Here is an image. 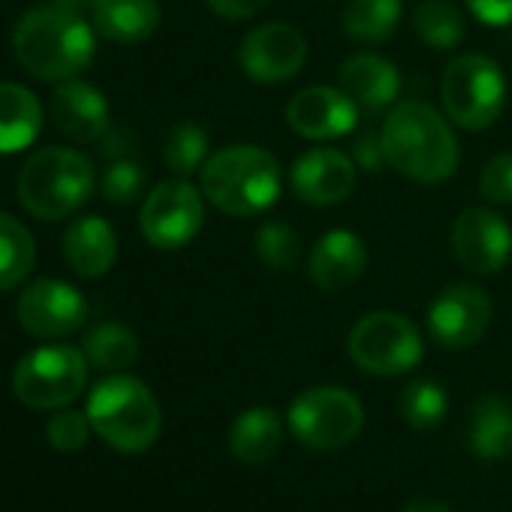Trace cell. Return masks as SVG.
<instances>
[{
	"label": "cell",
	"instance_id": "1f68e13d",
	"mask_svg": "<svg viewBox=\"0 0 512 512\" xmlns=\"http://www.w3.org/2000/svg\"><path fill=\"white\" fill-rule=\"evenodd\" d=\"M100 190L103 196L112 202V205H130L136 202L142 193H145V169L142 163L124 157V160H112L103 181H100Z\"/></svg>",
	"mask_w": 512,
	"mask_h": 512
},
{
	"label": "cell",
	"instance_id": "836d02e7",
	"mask_svg": "<svg viewBox=\"0 0 512 512\" xmlns=\"http://www.w3.org/2000/svg\"><path fill=\"white\" fill-rule=\"evenodd\" d=\"M479 193L491 205H512V151L494 154L479 175Z\"/></svg>",
	"mask_w": 512,
	"mask_h": 512
},
{
	"label": "cell",
	"instance_id": "6da1fadb",
	"mask_svg": "<svg viewBox=\"0 0 512 512\" xmlns=\"http://www.w3.org/2000/svg\"><path fill=\"white\" fill-rule=\"evenodd\" d=\"M380 139L386 163L410 181L440 184L458 169V142L452 127L422 100L398 103L380 130Z\"/></svg>",
	"mask_w": 512,
	"mask_h": 512
},
{
	"label": "cell",
	"instance_id": "4316f807",
	"mask_svg": "<svg viewBox=\"0 0 512 512\" xmlns=\"http://www.w3.org/2000/svg\"><path fill=\"white\" fill-rule=\"evenodd\" d=\"M401 22V0H350L341 25L359 43H386Z\"/></svg>",
	"mask_w": 512,
	"mask_h": 512
},
{
	"label": "cell",
	"instance_id": "ba28073f",
	"mask_svg": "<svg viewBox=\"0 0 512 512\" xmlns=\"http://www.w3.org/2000/svg\"><path fill=\"white\" fill-rule=\"evenodd\" d=\"M290 428L308 449H341L353 443L365 425L362 401L341 386H317L290 404Z\"/></svg>",
	"mask_w": 512,
	"mask_h": 512
},
{
	"label": "cell",
	"instance_id": "9c48e42d",
	"mask_svg": "<svg viewBox=\"0 0 512 512\" xmlns=\"http://www.w3.org/2000/svg\"><path fill=\"white\" fill-rule=\"evenodd\" d=\"M350 359L377 377L407 374L422 359V335L404 314L374 311L362 317L347 338Z\"/></svg>",
	"mask_w": 512,
	"mask_h": 512
},
{
	"label": "cell",
	"instance_id": "2e32d148",
	"mask_svg": "<svg viewBox=\"0 0 512 512\" xmlns=\"http://www.w3.org/2000/svg\"><path fill=\"white\" fill-rule=\"evenodd\" d=\"M359 166L338 148H314L293 163L290 184L305 205L329 208L344 202L356 187Z\"/></svg>",
	"mask_w": 512,
	"mask_h": 512
},
{
	"label": "cell",
	"instance_id": "7a4b0ae2",
	"mask_svg": "<svg viewBox=\"0 0 512 512\" xmlns=\"http://www.w3.org/2000/svg\"><path fill=\"white\" fill-rule=\"evenodd\" d=\"M16 61L43 82H64L82 73L94 58V31L79 13L37 7L13 31Z\"/></svg>",
	"mask_w": 512,
	"mask_h": 512
},
{
	"label": "cell",
	"instance_id": "ffe728a7",
	"mask_svg": "<svg viewBox=\"0 0 512 512\" xmlns=\"http://www.w3.org/2000/svg\"><path fill=\"white\" fill-rule=\"evenodd\" d=\"M338 79H341V88L347 91V97L359 109H368V112H380V109L392 106L401 94L398 67L371 52L347 58L338 70Z\"/></svg>",
	"mask_w": 512,
	"mask_h": 512
},
{
	"label": "cell",
	"instance_id": "8d00e7d4",
	"mask_svg": "<svg viewBox=\"0 0 512 512\" xmlns=\"http://www.w3.org/2000/svg\"><path fill=\"white\" fill-rule=\"evenodd\" d=\"M133 148H136V139L121 124H109V130L100 136V154L106 160H124V157H130Z\"/></svg>",
	"mask_w": 512,
	"mask_h": 512
},
{
	"label": "cell",
	"instance_id": "7402d4cb",
	"mask_svg": "<svg viewBox=\"0 0 512 512\" xmlns=\"http://www.w3.org/2000/svg\"><path fill=\"white\" fill-rule=\"evenodd\" d=\"M284 443V425L272 407H250L229 428V449L241 464H266Z\"/></svg>",
	"mask_w": 512,
	"mask_h": 512
},
{
	"label": "cell",
	"instance_id": "d6a6232c",
	"mask_svg": "<svg viewBox=\"0 0 512 512\" xmlns=\"http://www.w3.org/2000/svg\"><path fill=\"white\" fill-rule=\"evenodd\" d=\"M46 437L49 443L58 449V452H79L88 437H91V419L88 413L82 410H73V407H61L49 425H46Z\"/></svg>",
	"mask_w": 512,
	"mask_h": 512
},
{
	"label": "cell",
	"instance_id": "74e56055",
	"mask_svg": "<svg viewBox=\"0 0 512 512\" xmlns=\"http://www.w3.org/2000/svg\"><path fill=\"white\" fill-rule=\"evenodd\" d=\"M467 7L485 25H512V0H467Z\"/></svg>",
	"mask_w": 512,
	"mask_h": 512
},
{
	"label": "cell",
	"instance_id": "3957f363",
	"mask_svg": "<svg viewBox=\"0 0 512 512\" xmlns=\"http://www.w3.org/2000/svg\"><path fill=\"white\" fill-rule=\"evenodd\" d=\"M281 166L260 145H226L199 169L202 196L229 217H253L281 196Z\"/></svg>",
	"mask_w": 512,
	"mask_h": 512
},
{
	"label": "cell",
	"instance_id": "277c9868",
	"mask_svg": "<svg viewBox=\"0 0 512 512\" xmlns=\"http://www.w3.org/2000/svg\"><path fill=\"white\" fill-rule=\"evenodd\" d=\"M91 428L118 452L139 455L160 437L163 413L154 392L130 374H112L91 389L88 398Z\"/></svg>",
	"mask_w": 512,
	"mask_h": 512
},
{
	"label": "cell",
	"instance_id": "8fae6325",
	"mask_svg": "<svg viewBox=\"0 0 512 512\" xmlns=\"http://www.w3.org/2000/svg\"><path fill=\"white\" fill-rule=\"evenodd\" d=\"M308 58V40L296 25L269 22L253 28L238 46V64L247 79L260 85H281L299 76Z\"/></svg>",
	"mask_w": 512,
	"mask_h": 512
},
{
	"label": "cell",
	"instance_id": "44dd1931",
	"mask_svg": "<svg viewBox=\"0 0 512 512\" xmlns=\"http://www.w3.org/2000/svg\"><path fill=\"white\" fill-rule=\"evenodd\" d=\"M94 28L112 43H142L160 28L157 0H100L91 10Z\"/></svg>",
	"mask_w": 512,
	"mask_h": 512
},
{
	"label": "cell",
	"instance_id": "5bb4252c",
	"mask_svg": "<svg viewBox=\"0 0 512 512\" xmlns=\"http://www.w3.org/2000/svg\"><path fill=\"white\" fill-rule=\"evenodd\" d=\"M16 317L22 329L34 338H64L85 326L88 305L76 287L55 278H43L19 296Z\"/></svg>",
	"mask_w": 512,
	"mask_h": 512
},
{
	"label": "cell",
	"instance_id": "7c38bea8",
	"mask_svg": "<svg viewBox=\"0 0 512 512\" xmlns=\"http://www.w3.org/2000/svg\"><path fill=\"white\" fill-rule=\"evenodd\" d=\"M491 326V299L476 284H452L440 290L428 308V332L446 350H467L482 341Z\"/></svg>",
	"mask_w": 512,
	"mask_h": 512
},
{
	"label": "cell",
	"instance_id": "d6986e66",
	"mask_svg": "<svg viewBox=\"0 0 512 512\" xmlns=\"http://www.w3.org/2000/svg\"><path fill=\"white\" fill-rule=\"evenodd\" d=\"M67 266L79 278H103L118 260V235L106 217L88 214L67 226L61 238Z\"/></svg>",
	"mask_w": 512,
	"mask_h": 512
},
{
	"label": "cell",
	"instance_id": "e0dca14e",
	"mask_svg": "<svg viewBox=\"0 0 512 512\" xmlns=\"http://www.w3.org/2000/svg\"><path fill=\"white\" fill-rule=\"evenodd\" d=\"M368 269V247L350 229L326 232L311 256H308V278L323 293H338L353 287Z\"/></svg>",
	"mask_w": 512,
	"mask_h": 512
},
{
	"label": "cell",
	"instance_id": "f35d334b",
	"mask_svg": "<svg viewBox=\"0 0 512 512\" xmlns=\"http://www.w3.org/2000/svg\"><path fill=\"white\" fill-rule=\"evenodd\" d=\"M401 512H452V509L440 500H410Z\"/></svg>",
	"mask_w": 512,
	"mask_h": 512
},
{
	"label": "cell",
	"instance_id": "603a6c76",
	"mask_svg": "<svg viewBox=\"0 0 512 512\" xmlns=\"http://www.w3.org/2000/svg\"><path fill=\"white\" fill-rule=\"evenodd\" d=\"M43 127V109L34 91L16 82H0V154L28 148Z\"/></svg>",
	"mask_w": 512,
	"mask_h": 512
},
{
	"label": "cell",
	"instance_id": "30bf717a",
	"mask_svg": "<svg viewBox=\"0 0 512 512\" xmlns=\"http://www.w3.org/2000/svg\"><path fill=\"white\" fill-rule=\"evenodd\" d=\"M202 220V190H196L187 178H169L157 184L139 211V229L157 250H178L190 244L199 235Z\"/></svg>",
	"mask_w": 512,
	"mask_h": 512
},
{
	"label": "cell",
	"instance_id": "cb8c5ba5",
	"mask_svg": "<svg viewBox=\"0 0 512 512\" xmlns=\"http://www.w3.org/2000/svg\"><path fill=\"white\" fill-rule=\"evenodd\" d=\"M470 449L482 461H500L512 449V404L500 395H482L470 407Z\"/></svg>",
	"mask_w": 512,
	"mask_h": 512
},
{
	"label": "cell",
	"instance_id": "5b68a950",
	"mask_svg": "<svg viewBox=\"0 0 512 512\" xmlns=\"http://www.w3.org/2000/svg\"><path fill=\"white\" fill-rule=\"evenodd\" d=\"M94 190V166L73 148H43L19 172V199L37 220H61Z\"/></svg>",
	"mask_w": 512,
	"mask_h": 512
},
{
	"label": "cell",
	"instance_id": "9a60e30c",
	"mask_svg": "<svg viewBox=\"0 0 512 512\" xmlns=\"http://www.w3.org/2000/svg\"><path fill=\"white\" fill-rule=\"evenodd\" d=\"M359 106L347 97L344 88H329V85H314L299 91L287 103V124L293 133L314 139V142H329L338 136H347L359 124Z\"/></svg>",
	"mask_w": 512,
	"mask_h": 512
},
{
	"label": "cell",
	"instance_id": "52a82bcc",
	"mask_svg": "<svg viewBox=\"0 0 512 512\" xmlns=\"http://www.w3.org/2000/svg\"><path fill=\"white\" fill-rule=\"evenodd\" d=\"M88 383V359L76 347H40L13 371V392L31 410L70 407Z\"/></svg>",
	"mask_w": 512,
	"mask_h": 512
},
{
	"label": "cell",
	"instance_id": "d4e9b609",
	"mask_svg": "<svg viewBox=\"0 0 512 512\" xmlns=\"http://www.w3.org/2000/svg\"><path fill=\"white\" fill-rule=\"evenodd\" d=\"M37 263V244L31 229L13 214L0 211V293L19 287Z\"/></svg>",
	"mask_w": 512,
	"mask_h": 512
},
{
	"label": "cell",
	"instance_id": "d590c367",
	"mask_svg": "<svg viewBox=\"0 0 512 512\" xmlns=\"http://www.w3.org/2000/svg\"><path fill=\"white\" fill-rule=\"evenodd\" d=\"M208 10L226 22H241V19H250L256 13H263L272 0H205Z\"/></svg>",
	"mask_w": 512,
	"mask_h": 512
},
{
	"label": "cell",
	"instance_id": "484cf974",
	"mask_svg": "<svg viewBox=\"0 0 512 512\" xmlns=\"http://www.w3.org/2000/svg\"><path fill=\"white\" fill-rule=\"evenodd\" d=\"M82 353H85L88 365L118 374L139 359V338L133 329L121 326V323H103L88 332Z\"/></svg>",
	"mask_w": 512,
	"mask_h": 512
},
{
	"label": "cell",
	"instance_id": "f546056e",
	"mask_svg": "<svg viewBox=\"0 0 512 512\" xmlns=\"http://www.w3.org/2000/svg\"><path fill=\"white\" fill-rule=\"evenodd\" d=\"M253 244L260 263L272 272H293L302 263V235L284 220H266Z\"/></svg>",
	"mask_w": 512,
	"mask_h": 512
},
{
	"label": "cell",
	"instance_id": "ac0fdd59",
	"mask_svg": "<svg viewBox=\"0 0 512 512\" xmlns=\"http://www.w3.org/2000/svg\"><path fill=\"white\" fill-rule=\"evenodd\" d=\"M52 118L58 130L73 142H100L109 130V106L106 97L79 79H64L52 94Z\"/></svg>",
	"mask_w": 512,
	"mask_h": 512
},
{
	"label": "cell",
	"instance_id": "f1b7e54d",
	"mask_svg": "<svg viewBox=\"0 0 512 512\" xmlns=\"http://www.w3.org/2000/svg\"><path fill=\"white\" fill-rule=\"evenodd\" d=\"M398 410H401V419L410 428L431 431V428H437L446 419L449 398H446L440 383H434V380H413V383L404 386V392L398 398Z\"/></svg>",
	"mask_w": 512,
	"mask_h": 512
},
{
	"label": "cell",
	"instance_id": "ab89813d",
	"mask_svg": "<svg viewBox=\"0 0 512 512\" xmlns=\"http://www.w3.org/2000/svg\"><path fill=\"white\" fill-rule=\"evenodd\" d=\"M55 7H61V10H70V13H85V10H94L100 0H52Z\"/></svg>",
	"mask_w": 512,
	"mask_h": 512
},
{
	"label": "cell",
	"instance_id": "4fadbf2b",
	"mask_svg": "<svg viewBox=\"0 0 512 512\" xmlns=\"http://www.w3.org/2000/svg\"><path fill=\"white\" fill-rule=\"evenodd\" d=\"M452 253L473 275H497L512 256V229L488 208H464L452 223Z\"/></svg>",
	"mask_w": 512,
	"mask_h": 512
},
{
	"label": "cell",
	"instance_id": "4dcf8cb0",
	"mask_svg": "<svg viewBox=\"0 0 512 512\" xmlns=\"http://www.w3.org/2000/svg\"><path fill=\"white\" fill-rule=\"evenodd\" d=\"M205 160H208V133L193 121L175 124L163 142V163L169 166V172L187 178L196 169H202Z\"/></svg>",
	"mask_w": 512,
	"mask_h": 512
},
{
	"label": "cell",
	"instance_id": "8992f818",
	"mask_svg": "<svg viewBox=\"0 0 512 512\" xmlns=\"http://www.w3.org/2000/svg\"><path fill=\"white\" fill-rule=\"evenodd\" d=\"M440 100L452 124L461 130H485L506 106L503 70L485 55H461L440 79Z\"/></svg>",
	"mask_w": 512,
	"mask_h": 512
},
{
	"label": "cell",
	"instance_id": "83f0119b",
	"mask_svg": "<svg viewBox=\"0 0 512 512\" xmlns=\"http://www.w3.org/2000/svg\"><path fill=\"white\" fill-rule=\"evenodd\" d=\"M413 31L431 49H455L464 40V19L452 0H422L413 10Z\"/></svg>",
	"mask_w": 512,
	"mask_h": 512
},
{
	"label": "cell",
	"instance_id": "e575fe53",
	"mask_svg": "<svg viewBox=\"0 0 512 512\" xmlns=\"http://www.w3.org/2000/svg\"><path fill=\"white\" fill-rule=\"evenodd\" d=\"M353 160H356V166H359L362 172L377 175V172L383 169V163H386V151H383L380 133L365 130V133L356 139V145H353Z\"/></svg>",
	"mask_w": 512,
	"mask_h": 512
}]
</instances>
